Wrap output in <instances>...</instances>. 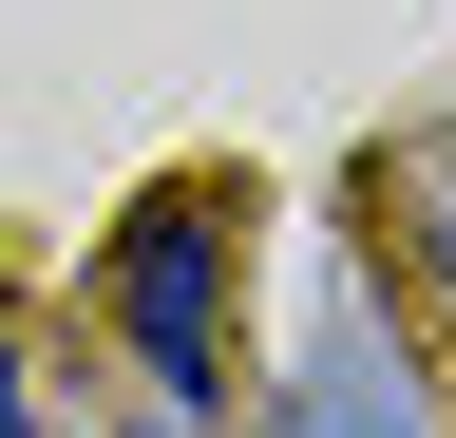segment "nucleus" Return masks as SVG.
<instances>
[{"label":"nucleus","mask_w":456,"mask_h":438,"mask_svg":"<svg viewBox=\"0 0 456 438\" xmlns=\"http://www.w3.org/2000/svg\"><path fill=\"white\" fill-rule=\"evenodd\" d=\"M209 286H228V210H209V191H152V210H134V248H114V305H134V362H152V401H171V419H209V401H228Z\"/></svg>","instance_id":"f257e3e1"},{"label":"nucleus","mask_w":456,"mask_h":438,"mask_svg":"<svg viewBox=\"0 0 456 438\" xmlns=\"http://www.w3.org/2000/svg\"><path fill=\"white\" fill-rule=\"evenodd\" d=\"M323 438H419V419H399V381H380V419H362V381H323Z\"/></svg>","instance_id":"f03ea898"},{"label":"nucleus","mask_w":456,"mask_h":438,"mask_svg":"<svg viewBox=\"0 0 456 438\" xmlns=\"http://www.w3.org/2000/svg\"><path fill=\"white\" fill-rule=\"evenodd\" d=\"M0 438H38V362L20 343H0Z\"/></svg>","instance_id":"7ed1b4c3"}]
</instances>
